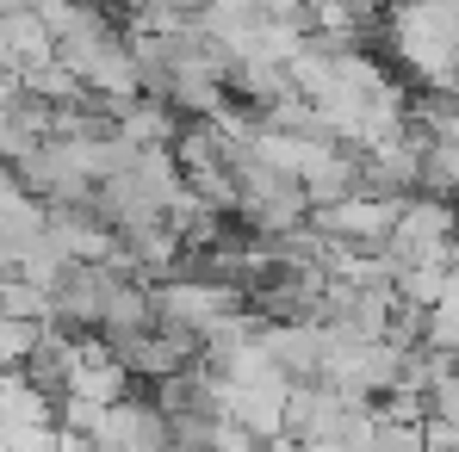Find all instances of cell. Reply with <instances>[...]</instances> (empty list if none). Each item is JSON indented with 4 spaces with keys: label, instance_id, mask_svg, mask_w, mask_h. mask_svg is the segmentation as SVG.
Returning a JSON list of instances; mask_svg holds the SVG:
<instances>
[{
    "label": "cell",
    "instance_id": "1",
    "mask_svg": "<svg viewBox=\"0 0 459 452\" xmlns=\"http://www.w3.org/2000/svg\"><path fill=\"white\" fill-rule=\"evenodd\" d=\"M385 260L397 273L403 267H459V205L416 192L391 229V242H385Z\"/></svg>",
    "mask_w": 459,
    "mask_h": 452
},
{
    "label": "cell",
    "instance_id": "2",
    "mask_svg": "<svg viewBox=\"0 0 459 452\" xmlns=\"http://www.w3.org/2000/svg\"><path fill=\"white\" fill-rule=\"evenodd\" d=\"M125 279H137V273L69 260V267L56 273V286H50V328H63V335H93V328H106L112 298L125 292Z\"/></svg>",
    "mask_w": 459,
    "mask_h": 452
},
{
    "label": "cell",
    "instance_id": "3",
    "mask_svg": "<svg viewBox=\"0 0 459 452\" xmlns=\"http://www.w3.org/2000/svg\"><path fill=\"white\" fill-rule=\"evenodd\" d=\"M93 452H168V422H161V409L143 403V397H125L118 409L100 415Z\"/></svg>",
    "mask_w": 459,
    "mask_h": 452
},
{
    "label": "cell",
    "instance_id": "4",
    "mask_svg": "<svg viewBox=\"0 0 459 452\" xmlns=\"http://www.w3.org/2000/svg\"><path fill=\"white\" fill-rule=\"evenodd\" d=\"M261 347H267V360L292 378V384H316L329 341H323L316 322H267V328H261Z\"/></svg>",
    "mask_w": 459,
    "mask_h": 452
},
{
    "label": "cell",
    "instance_id": "5",
    "mask_svg": "<svg viewBox=\"0 0 459 452\" xmlns=\"http://www.w3.org/2000/svg\"><path fill=\"white\" fill-rule=\"evenodd\" d=\"M180 112L174 106H161V99H137L125 118H118V137L131 143V149H174L180 143Z\"/></svg>",
    "mask_w": 459,
    "mask_h": 452
},
{
    "label": "cell",
    "instance_id": "6",
    "mask_svg": "<svg viewBox=\"0 0 459 452\" xmlns=\"http://www.w3.org/2000/svg\"><path fill=\"white\" fill-rule=\"evenodd\" d=\"M0 316H6V322H31V328H44V322H50V292L31 286L25 273H6V279H0Z\"/></svg>",
    "mask_w": 459,
    "mask_h": 452
},
{
    "label": "cell",
    "instance_id": "7",
    "mask_svg": "<svg viewBox=\"0 0 459 452\" xmlns=\"http://www.w3.org/2000/svg\"><path fill=\"white\" fill-rule=\"evenodd\" d=\"M422 347L454 354V360H459V298L441 303V310H429V335H422Z\"/></svg>",
    "mask_w": 459,
    "mask_h": 452
},
{
    "label": "cell",
    "instance_id": "8",
    "mask_svg": "<svg viewBox=\"0 0 459 452\" xmlns=\"http://www.w3.org/2000/svg\"><path fill=\"white\" fill-rule=\"evenodd\" d=\"M367 452H422V428H403V422H385L373 428V447Z\"/></svg>",
    "mask_w": 459,
    "mask_h": 452
},
{
    "label": "cell",
    "instance_id": "9",
    "mask_svg": "<svg viewBox=\"0 0 459 452\" xmlns=\"http://www.w3.org/2000/svg\"><path fill=\"white\" fill-rule=\"evenodd\" d=\"M422 452H459V428H447V422H422Z\"/></svg>",
    "mask_w": 459,
    "mask_h": 452
},
{
    "label": "cell",
    "instance_id": "10",
    "mask_svg": "<svg viewBox=\"0 0 459 452\" xmlns=\"http://www.w3.org/2000/svg\"><path fill=\"white\" fill-rule=\"evenodd\" d=\"M168 6H180L186 19H199V13H205V0H168Z\"/></svg>",
    "mask_w": 459,
    "mask_h": 452
}]
</instances>
